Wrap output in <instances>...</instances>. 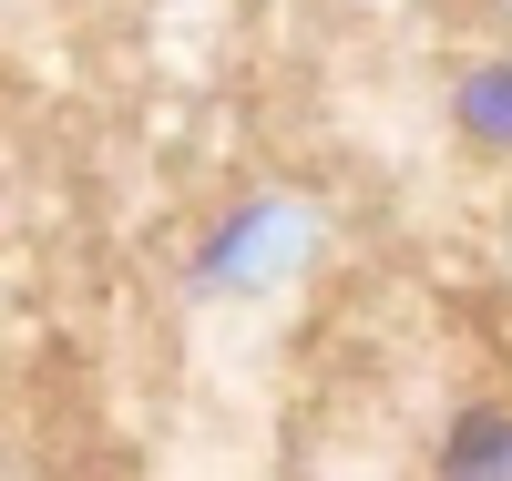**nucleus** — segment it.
I'll return each mask as SVG.
<instances>
[{
	"label": "nucleus",
	"instance_id": "nucleus-1",
	"mask_svg": "<svg viewBox=\"0 0 512 481\" xmlns=\"http://www.w3.org/2000/svg\"><path fill=\"white\" fill-rule=\"evenodd\" d=\"M492 461L512 471V420H461L451 430V471H492Z\"/></svg>",
	"mask_w": 512,
	"mask_h": 481
}]
</instances>
